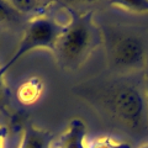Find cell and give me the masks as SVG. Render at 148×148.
Listing matches in <instances>:
<instances>
[{
  "mask_svg": "<svg viewBox=\"0 0 148 148\" xmlns=\"http://www.w3.org/2000/svg\"><path fill=\"white\" fill-rule=\"evenodd\" d=\"M80 95L96 103L128 130L142 133L148 130V100L145 83L133 75H119L99 85L80 88Z\"/></svg>",
  "mask_w": 148,
  "mask_h": 148,
  "instance_id": "obj_1",
  "label": "cell"
},
{
  "mask_svg": "<svg viewBox=\"0 0 148 148\" xmlns=\"http://www.w3.org/2000/svg\"><path fill=\"white\" fill-rule=\"evenodd\" d=\"M67 11L71 16L52 53L61 68L74 71L79 68L96 48L104 45L105 36L101 27L96 24L94 11L78 12L73 9H68Z\"/></svg>",
  "mask_w": 148,
  "mask_h": 148,
  "instance_id": "obj_2",
  "label": "cell"
},
{
  "mask_svg": "<svg viewBox=\"0 0 148 148\" xmlns=\"http://www.w3.org/2000/svg\"><path fill=\"white\" fill-rule=\"evenodd\" d=\"M105 36V35H104ZM109 66L119 75H133L143 72L148 61L145 42L132 34H112L105 37Z\"/></svg>",
  "mask_w": 148,
  "mask_h": 148,
  "instance_id": "obj_3",
  "label": "cell"
},
{
  "mask_svg": "<svg viewBox=\"0 0 148 148\" xmlns=\"http://www.w3.org/2000/svg\"><path fill=\"white\" fill-rule=\"evenodd\" d=\"M64 26L66 24L59 22L57 18L51 15L30 18L26 22L24 35H22V38L17 46L15 53L3 67H0V75H5V73L22 56L31 52L32 49L47 48L53 52L56 43L64 30Z\"/></svg>",
  "mask_w": 148,
  "mask_h": 148,
  "instance_id": "obj_4",
  "label": "cell"
},
{
  "mask_svg": "<svg viewBox=\"0 0 148 148\" xmlns=\"http://www.w3.org/2000/svg\"><path fill=\"white\" fill-rule=\"evenodd\" d=\"M53 148H88L86 126L79 117L73 119L53 142Z\"/></svg>",
  "mask_w": 148,
  "mask_h": 148,
  "instance_id": "obj_5",
  "label": "cell"
},
{
  "mask_svg": "<svg viewBox=\"0 0 148 148\" xmlns=\"http://www.w3.org/2000/svg\"><path fill=\"white\" fill-rule=\"evenodd\" d=\"M54 136L45 128L26 123L22 128L21 141L17 148H53Z\"/></svg>",
  "mask_w": 148,
  "mask_h": 148,
  "instance_id": "obj_6",
  "label": "cell"
},
{
  "mask_svg": "<svg viewBox=\"0 0 148 148\" xmlns=\"http://www.w3.org/2000/svg\"><path fill=\"white\" fill-rule=\"evenodd\" d=\"M14 8L22 14L26 18H35L40 16H47L58 4L54 1H38V0H20V1H11Z\"/></svg>",
  "mask_w": 148,
  "mask_h": 148,
  "instance_id": "obj_7",
  "label": "cell"
},
{
  "mask_svg": "<svg viewBox=\"0 0 148 148\" xmlns=\"http://www.w3.org/2000/svg\"><path fill=\"white\" fill-rule=\"evenodd\" d=\"M42 82L38 78H30L18 86L16 95L20 103H22L24 105H31L38 100L41 94H42Z\"/></svg>",
  "mask_w": 148,
  "mask_h": 148,
  "instance_id": "obj_8",
  "label": "cell"
},
{
  "mask_svg": "<svg viewBox=\"0 0 148 148\" xmlns=\"http://www.w3.org/2000/svg\"><path fill=\"white\" fill-rule=\"evenodd\" d=\"M24 20L26 17L14 8L11 1H0V26L17 25Z\"/></svg>",
  "mask_w": 148,
  "mask_h": 148,
  "instance_id": "obj_9",
  "label": "cell"
},
{
  "mask_svg": "<svg viewBox=\"0 0 148 148\" xmlns=\"http://www.w3.org/2000/svg\"><path fill=\"white\" fill-rule=\"evenodd\" d=\"M88 148H131L127 142L119 141L110 136H100L88 141Z\"/></svg>",
  "mask_w": 148,
  "mask_h": 148,
  "instance_id": "obj_10",
  "label": "cell"
},
{
  "mask_svg": "<svg viewBox=\"0 0 148 148\" xmlns=\"http://www.w3.org/2000/svg\"><path fill=\"white\" fill-rule=\"evenodd\" d=\"M0 75V114H3L4 116L12 117L11 114V105H10V94H9L8 88L4 84V80Z\"/></svg>",
  "mask_w": 148,
  "mask_h": 148,
  "instance_id": "obj_11",
  "label": "cell"
},
{
  "mask_svg": "<svg viewBox=\"0 0 148 148\" xmlns=\"http://www.w3.org/2000/svg\"><path fill=\"white\" fill-rule=\"evenodd\" d=\"M112 6L132 12H148V1H145V0H138V1H115L112 3Z\"/></svg>",
  "mask_w": 148,
  "mask_h": 148,
  "instance_id": "obj_12",
  "label": "cell"
},
{
  "mask_svg": "<svg viewBox=\"0 0 148 148\" xmlns=\"http://www.w3.org/2000/svg\"><path fill=\"white\" fill-rule=\"evenodd\" d=\"M143 83H145L146 95H147V100H148V61H147V64H146L145 71H143Z\"/></svg>",
  "mask_w": 148,
  "mask_h": 148,
  "instance_id": "obj_13",
  "label": "cell"
},
{
  "mask_svg": "<svg viewBox=\"0 0 148 148\" xmlns=\"http://www.w3.org/2000/svg\"><path fill=\"white\" fill-rule=\"evenodd\" d=\"M8 135V128L5 126H0V148H1V142Z\"/></svg>",
  "mask_w": 148,
  "mask_h": 148,
  "instance_id": "obj_14",
  "label": "cell"
},
{
  "mask_svg": "<svg viewBox=\"0 0 148 148\" xmlns=\"http://www.w3.org/2000/svg\"><path fill=\"white\" fill-rule=\"evenodd\" d=\"M140 148H148V143H145V145H142Z\"/></svg>",
  "mask_w": 148,
  "mask_h": 148,
  "instance_id": "obj_15",
  "label": "cell"
}]
</instances>
